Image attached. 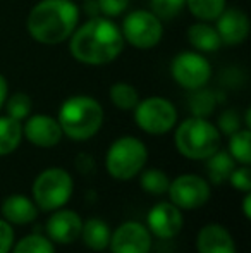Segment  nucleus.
I'll return each mask as SVG.
<instances>
[{
  "label": "nucleus",
  "instance_id": "393cba45",
  "mask_svg": "<svg viewBox=\"0 0 251 253\" xmlns=\"http://www.w3.org/2000/svg\"><path fill=\"white\" fill-rule=\"evenodd\" d=\"M108 98L119 110H133L140 102V93L131 83L117 81L108 88Z\"/></svg>",
  "mask_w": 251,
  "mask_h": 253
},
{
  "label": "nucleus",
  "instance_id": "bb28decb",
  "mask_svg": "<svg viewBox=\"0 0 251 253\" xmlns=\"http://www.w3.org/2000/svg\"><path fill=\"white\" fill-rule=\"evenodd\" d=\"M10 253H55V245L43 234H28L12 245Z\"/></svg>",
  "mask_w": 251,
  "mask_h": 253
},
{
  "label": "nucleus",
  "instance_id": "7ed1b4c3",
  "mask_svg": "<svg viewBox=\"0 0 251 253\" xmlns=\"http://www.w3.org/2000/svg\"><path fill=\"white\" fill-rule=\"evenodd\" d=\"M105 112L102 103L90 95H72L59 109L62 134L74 141H86L97 136L104 126Z\"/></svg>",
  "mask_w": 251,
  "mask_h": 253
},
{
  "label": "nucleus",
  "instance_id": "2f4dec72",
  "mask_svg": "<svg viewBox=\"0 0 251 253\" xmlns=\"http://www.w3.org/2000/svg\"><path fill=\"white\" fill-rule=\"evenodd\" d=\"M129 3H131V0H97L100 14L105 17H110V19L124 16Z\"/></svg>",
  "mask_w": 251,
  "mask_h": 253
},
{
  "label": "nucleus",
  "instance_id": "4468645a",
  "mask_svg": "<svg viewBox=\"0 0 251 253\" xmlns=\"http://www.w3.org/2000/svg\"><path fill=\"white\" fill-rule=\"evenodd\" d=\"M47 238L54 245H71L79 240L83 219L77 212L67 209L54 210L47 220Z\"/></svg>",
  "mask_w": 251,
  "mask_h": 253
},
{
  "label": "nucleus",
  "instance_id": "39448f33",
  "mask_svg": "<svg viewBox=\"0 0 251 253\" xmlns=\"http://www.w3.org/2000/svg\"><path fill=\"white\" fill-rule=\"evenodd\" d=\"M148 148L140 138L121 136L108 147L105 153V169L108 176L117 181H129L144 169Z\"/></svg>",
  "mask_w": 251,
  "mask_h": 253
},
{
  "label": "nucleus",
  "instance_id": "9d476101",
  "mask_svg": "<svg viewBox=\"0 0 251 253\" xmlns=\"http://www.w3.org/2000/svg\"><path fill=\"white\" fill-rule=\"evenodd\" d=\"M169 198L181 210H194L207 205L212 197V188L205 177L196 174H181L169 184Z\"/></svg>",
  "mask_w": 251,
  "mask_h": 253
},
{
  "label": "nucleus",
  "instance_id": "a211bd4d",
  "mask_svg": "<svg viewBox=\"0 0 251 253\" xmlns=\"http://www.w3.org/2000/svg\"><path fill=\"white\" fill-rule=\"evenodd\" d=\"M188 42L191 47H193V50L200 53L217 52L222 47V42L217 30L210 23H205V21L191 24L188 28Z\"/></svg>",
  "mask_w": 251,
  "mask_h": 253
},
{
  "label": "nucleus",
  "instance_id": "f8f14e48",
  "mask_svg": "<svg viewBox=\"0 0 251 253\" xmlns=\"http://www.w3.org/2000/svg\"><path fill=\"white\" fill-rule=\"evenodd\" d=\"M146 227L151 236L158 240H172L184 227V215L172 202H160L150 209L146 215Z\"/></svg>",
  "mask_w": 251,
  "mask_h": 253
},
{
  "label": "nucleus",
  "instance_id": "c756f323",
  "mask_svg": "<svg viewBox=\"0 0 251 253\" xmlns=\"http://www.w3.org/2000/svg\"><path fill=\"white\" fill-rule=\"evenodd\" d=\"M215 126L220 131V134L231 136L232 133H236V131H239L241 127H245V123H243L241 116H239V112L236 109H225L220 112Z\"/></svg>",
  "mask_w": 251,
  "mask_h": 253
},
{
  "label": "nucleus",
  "instance_id": "f704fd0d",
  "mask_svg": "<svg viewBox=\"0 0 251 253\" xmlns=\"http://www.w3.org/2000/svg\"><path fill=\"white\" fill-rule=\"evenodd\" d=\"M76 169L79 170L81 174H91L95 170V159L86 152H81L77 153L76 157Z\"/></svg>",
  "mask_w": 251,
  "mask_h": 253
},
{
  "label": "nucleus",
  "instance_id": "72a5a7b5",
  "mask_svg": "<svg viewBox=\"0 0 251 253\" xmlns=\"http://www.w3.org/2000/svg\"><path fill=\"white\" fill-rule=\"evenodd\" d=\"M14 240H16V233L12 224L0 219V253H10Z\"/></svg>",
  "mask_w": 251,
  "mask_h": 253
},
{
  "label": "nucleus",
  "instance_id": "f257e3e1",
  "mask_svg": "<svg viewBox=\"0 0 251 253\" xmlns=\"http://www.w3.org/2000/svg\"><path fill=\"white\" fill-rule=\"evenodd\" d=\"M121 26L105 16L90 17L74 30L69 38V52L77 62L86 66H105L117 59L124 50Z\"/></svg>",
  "mask_w": 251,
  "mask_h": 253
},
{
  "label": "nucleus",
  "instance_id": "423d86ee",
  "mask_svg": "<svg viewBox=\"0 0 251 253\" xmlns=\"http://www.w3.org/2000/svg\"><path fill=\"white\" fill-rule=\"evenodd\" d=\"M74 191V179L69 170L62 167H48L41 170L33 183V202L45 212H54L71 200Z\"/></svg>",
  "mask_w": 251,
  "mask_h": 253
},
{
  "label": "nucleus",
  "instance_id": "ddd939ff",
  "mask_svg": "<svg viewBox=\"0 0 251 253\" xmlns=\"http://www.w3.org/2000/svg\"><path fill=\"white\" fill-rule=\"evenodd\" d=\"M61 124L55 117L47 114H33L24 119L23 138L38 148H54L62 140Z\"/></svg>",
  "mask_w": 251,
  "mask_h": 253
},
{
  "label": "nucleus",
  "instance_id": "c85d7f7f",
  "mask_svg": "<svg viewBox=\"0 0 251 253\" xmlns=\"http://www.w3.org/2000/svg\"><path fill=\"white\" fill-rule=\"evenodd\" d=\"M186 9V0H150V10L162 21H172Z\"/></svg>",
  "mask_w": 251,
  "mask_h": 253
},
{
  "label": "nucleus",
  "instance_id": "7c9ffc66",
  "mask_svg": "<svg viewBox=\"0 0 251 253\" xmlns=\"http://www.w3.org/2000/svg\"><path fill=\"white\" fill-rule=\"evenodd\" d=\"M229 183L234 190L241 191V193H251V169L250 166H241L231 172L229 176Z\"/></svg>",
  "mask_w": 251,
  "mask_h": 253
},
{
  "label": "nucleus",
  "instance_id": "b1692460",
  "mask_svg": "<svg viewBox=\"0 0 251 253\" xmlns=\"http://www.w3.org/2000/svg\"><path fill=\"white\" fill-rule=\"evenodd\" d=\"M227 0H186V9L198 21L212 23L225 10Z\"/></svg>",
  "mask_w": 251,
  "mask_h": 253
},
{
  "label": "nucleus",
  "instance_id": "6ab92c4d",
  "mask_svg": "<svg viewBox=\"0 0 251 253\" xmlns=\"http://www.w3.org/2000/svg\"><path fill=\"white\" fill-rule=\"evenodd\" d=\"M112 236V229L104 219L91 217L86 222L83 220V229H81V240L90 250L93 252H104L108 248Z\"/></svg>",
  "mask_w": 251,
  "mask_h": 253
},
{
  "label": "nucleus",
  "instance_id": "5701e85b",
  "mask_svg": "<svg viewBox=\"0 0 251 253\" xmlns=\"http://www.w3.org/2000/svg\"><path fill=\"white\" fill-rule=\"evenodd\" d=\"M229 153L239 166H251V131L241 127L229 136Z\"/></svg>",
  "mask_w": 251,
  "mask_h": 253
},
{
  "label": "nucleus",
  "instance_id": "6e6552de",
  "mask_svg": "<svg viewBox=\"0 0 251 253\" xmlns=\"http://www.w3.org/2000/svg\"><path fill=\"white\" fill-rule=\"evenodd\" d=\"M124 42L138 50H150L162 42L164 21L158 19L151 10L138 9L124 16L121 24Z\"/></svg>",
  "mask_w": 251,
  "mask_h": 253
},
{
  "label": "nucleus",
  "instance_id": "473e14b6",
  "mask_svg": "<svg viewBox=\"0 0 251 253\" xmlns=\"http://www.w3.org/2000/svg\"><path fill=\"white\" fill-rule=\"evenodd\" d=\"M220 80L229 88H241L246 81V74L239 67H227L225 71H222Z\"/></svg>",
  "mask_w": 251,
  "mask_h": 253
},
{
  "label": "nucleus",
  "instance_id": "e433bc0d",
  "mask_svg": "<svg viewBox=\"0 0 251 253\" xmlns=\"http://www.w3.org/2000/svg\"><path fill=\"white\" fill-rule=\"evenodd\" d=\"M243 213H245L246 219L251 217V193H245V198H243Z\"/></svg>",
  "mask_w": 251,
  "mask_h": 253
},
{
  "label": "nucleus",
  "instance_id": "4be33fe9",
  "mask_svg": "<svg viewBox=\"0 0 251 253\" xmlns=\"http://www.w3.org/2000/svg\"><path fill=\"white\" fill-rule=\"evenodd\" d=\"M218 102H220V98H218L217 91L207 90L203 86L198 88V90H191L188 105L194 117H208L217 109Z\"/></svg>",
  "mask_w": 251,
  "mask_h": 253
},
{
  "label": "nucleus",
  "instance_id": "f3484780",
  "mask_svg": "<svg viewBox=\"0 0 251 253\" xmlns=\"http://www.w3.org/2000/svg\"><path fill=\"white\" fill-rule=\"evenodd\" d=\"M40 209L36 207V203L31 200L26 195H9L5 200L2 202L0 207V213L2 219L7 220L12 226H26L31 224L33 220H36Z\"/></svg>",
  "mask_w": 251,
  "mask_h": 253
},
{
  "label": "nucleus",
  "instance_id": "1a4fd4ad",
  "mask_svg": "<svg viewBox=\"0 0 251 253\" xmlns=\"http://www.w3.org/2000/svg\"><path fill=\"white\" fill-rule=\"evenodd\" d=\"M172 80L184 90H198L207 86L212 78V64L203 53L184 50L174 55L171 62Z\"/></svg>",
  "mask_w": 251,
  "mask_h": 253
},
{
  "label": "nucleus",
  "instance_id": "dca6fc26",
  "mask_svg": "<svg viewBox=\"0 0 251 253\" xmlns=\"http://www.w3.org/2000/svg\"><path fill=\"white\" fill-rule=\"evenodd\" d=\"M198 253H238L234 238L222 224H207L198 231L196 236Z\"/></svg>",
  "mask_w": 251,
  "mask_h": 253
},
{
  "label": "nucleus",
  "instance_id": "9b49d317",
  "mask_svg": "<svg viewBox=\"0 0 251 253\" xmlns=\"http://www.w3.org/2000/svg\"><path fill=\"white\" fill-rule=\"evenodd\" d=\"M153 236L148 227L136 220L122 222L110 236V253H150Z\"/></svg>",
  "mask_w": 251,
  "mask_h": 253
},
{
  "label": "nucleus",
  "instance_id": "2eb2a0df",
  "mask_svg": "<svg viewBox=\"0 0 251 253\" xmlns=\"http://www.w3.org/2000/svg\"><path fill=\"white\" fill-rule=\"evenodd\" d=\"M215 21H217L215 30H217L218 37H220L222 45L238 47V45L245 43L248 40L251 24L248 14L245 10L225 9Z\"/></svg>",
  "mask_w": 251,
  "mask_h": 253
},
{
  "label": "nucleus",
  "instance_id": "f03ea898",
  "mask_svg": "<svg viewBox=\"0 0 251 253\" xmlns=\"http://www.w3.org/2000/svg\"><path fill=\"white\" fill-rule=\"evenodd\" d=\"M81 10L74 0H40L30 10L26 30L41 45L64 43L79 24Z\"/></svg>",
  "mask_w": 251,
  "mask_h": 253
},
{
  "label": "nucleus",
  "instance_id": "4c0bfd02",
  "mask_svg": "<svg viewBox=\"0 0 251 253\" xmlns=\"http://www.w3.org/2000/svg\"><path fill=\"white\" fill-rule=\"evenodd\" d=\"M74 2H76V0H74ZM83 2H84V0H83Z\"/></svg>",
  "mask_w": 251,
  "mask_h": 253
},
{
  "label": "nucleus",
  "instance_id": "412c9836",
  "mask_svg": "<svg viewBox=\"0 0 251 253\" xmlns=\"http://www.w3.org/2000/svg\"><path fill=\"white\" fill-rule=\"evenodd\" d=\"M236 160L231 157V153L218 148L214 155L207 159V172L214 184H222L229 179L231 172L236 169Z\"/></svg>",
  "mask_w": 251,
  "mask_h": 253
},
{
  "label": "nucleus",
  "instance_id": "a878e982",
  "mask_svg": "<svg viewBox=\"0 0 251 253\" xmlns=\"http://www.w3.org/2000/svg\"><path fill=\"white\" fill-rule=\"evenodd\" d=\"M140 184L150 195H165L171 184V177L162 169H146L141 170Z\"/></svg>",
  "mask_w": 251,
  "mask_h": 253
},
{
  "label": "nucleus",
  "instance_id": "20e7f679",
  "mask_svg": "<svg viewBox=\"0 0 251 253\" xmlns=\"http://www.w3.org/2000/svg\"><path fill=\"white\" fill-rule=\"evenodd\" d=\"M176 150L189 160H207L220 148L222 134L208 117L191 116L181 124H176Z\"/></svg>",
  "mask_w": 251,
  "mask_h": 253
},
{
  "label": "nucleus",
  "instance_id": "0eeeda50",
  "mask_svg": "<svg viewBox=\"0 0 251 253\" xmlns=\"http://www.w3.org/2000/svg\"><path fill=\"white\" fill-rule=\"evenodd\" d=\"M134 123L143 133L162 136L172 131L178 124V109L164 97H146L133 109Z\"/></svg>",
  "mask_w": 251,
  "mask_h": 253
},
{
  "label": "nucleus",
  "instance_id": "cd10ccee",
  "mask_svg": "<svg viewBox=\"0 0 251 253\" xmlns=\"http://www.w3.org/2000/svg\"><path fill=\"white\" fill-rule=\"evenodd\" d=\"M3 107H5V116L23 123V121L31 114L33 100H31L30 95L24 93V91H16V93H12L10 97H7Z\"/></svg>",
  "mask_w": 251,
  "mask_h": 253
},
{
  "label": "nucleus",
  "instance_id": "aec40b11",
  "mask_svg": "<svg viewBox=\"0 0 251 253\" xmlns=\"http://www.w3.org/2000/svg\"><path fill=\"white\" fill-rule=\"evenodd\" d=\"M23 141V123L9 116H0V157L10 155Z\"/></svg>",
  "mask_w": 251,
  "mask_h": 253
},
{
  "label": "nucleus",
  "instance_id": "c9c22d12",
  "mask_svg": "<svg viewBox=\"0 0 251 253\" xmlns=\"http://www.w3.org/2000/svg\"><path fill=\"white\" fill-rule=\"evenodd\" d=\"M7 97H9V83L3 78V74H0V110L3 109V103H5Z\"/></svg>",
  "mask_w": 251,
  "mask_h": 253
}]
</instances>
